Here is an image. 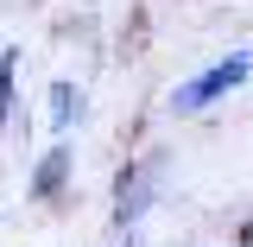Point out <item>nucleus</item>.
Returning a JSON list of instances; mask_svg holds the SVG:
<instances>
[{
  "label": "nucleus",
  "instance_id": "2",
  "mask_svg": "<svg viewBox=\"0 0 253 247\" xmlns=\"http://www.w3.org/2000/svg\"><path fill=\"white\" fill-rule=\"evenodd\" d=\"M70 114H76V95H70V83H57V89H51V127L70 133Z\"/></svg>",
  "mask_w": 253,
  "mask_h": 247
},
{
  "label": "nucleus",
  "instance_id": "5",
  "mask_svg": "<svg viewBox=\"0 0 253 247\" xmlns=\"http://www.w3.org/2000/svg\"><path fill=\"white\" fill-rule=\"evenodd\" d=\"M126 247H133V241H126Z\"/></svg>",
  "mask_w": 253,
  "mask_h": 247
},
{
  "label": "nucleus",
  "instance_id": "1",
  "mask_svg": "<svg viewBox=\"0 0 253 247\" xmlns=\"http://www.w3.org/2000/svg\"><path fill=\"white\" fill-rule=\"evenodd\" d=\"M247 76H253V57H247V51H234V57H221V63H209V70H196L190 83H177V89H171V108H177V114H196V108L221 101L228 89H241Z\"/></svg>",
  "mask_w": 253,
  "mask_h": 247
},
{
  "label": "nucleus",
  "instance_id": "3",
  "mask_svg": "<svg viewBox=\"0 0 253 247\" xmlns=\"http://www.w3.org/2000/svg\"><path fill=\"white\" fill-rule=\"evenodd\" d=\"M57 178H63V146L38 165V197H57Z\"/></svg>",
  "mask_w": 253,
  "mask_h": 247
},
{
  "label": "nucleus",
  "instance_id": "4",
  "mask_svg": "<svg viewBox=\"0 0 253 247\" xmlns=\"http://www.w3.org/2000/svg\"><path fill=\"white\" fill-rule=\"evenodd\" d=\"M13 108V51H0V121Z\"/></svg>",
  "mask_w": 253,
  "mask_h": 247
}]
</instances>
